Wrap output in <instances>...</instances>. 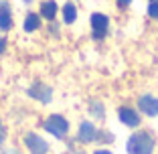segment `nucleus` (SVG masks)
<instances>
[{"label":"nucleus","instance_id":"f257e3e1","mask_svg":"<svg viewBox=\"0 0 158 154\" xmlns=\"http://www.w3.org/2000/svg\"><path fill=\"white\" fill-rule=\"evenodd\" d=\"M156 148V140L154 136L146 130H138L128 138L126 142V150L128 154H152Z\"/></svg>","mask_w":158,"mask_h":154},{"label":"nucleus","instance_id":"f03ea898","mask_svg":"<svg viewBox=\"0 0 158 154\" xmlns=\"http://www.w3.org/2000/svg\"><path fill=\"white\" fill-rule=\"evenodd\" d=\"M43 128H45L47 134H53L59 140H65V136L69 134V120L61 114H51L43 122Z\"/></svg>","mask_w":158,"mask_h":154},{"label":"nucleus","instance_id":"7ed1b4c3","mask_svg":"<svg viewBox=\"0 0 158 154\" xmlns=\"http://www.w3.org/2000/svg\"><path fill=\"white\" fill-rule=\"evenodd\" d=\"M89 24H91V37H93V41H103V39L110 35V19H107V14L93 12L91 19H89Z\"/></svg>","mask_w":158,"mask_h":154},{"label":"nucleus","instance_id":"20e7f679","mask_svg":"<svg viewBox=\"0 0 158 154\" xmlns=\"http://www.w3.org/2000/svg\"><path fill=\"white\" fill-rule=\"evenodd\" d=\"M24 146L31 154H47L49 152V142L37 134V132H27L24 134Z\"/></svg>","mask_w":158,"mask_h":154},{"label":"nucleus","instance_id":"39448f33","mask_svg":"<svg viewBox=\"0 0 158 154\" xmlns=\"http://www.w3.org/2000/svg\"><path fill=\"white\" fill-rule=\"evenodd\" d=\"M118 118H120V122L128 128H138L140 124H142L140 110H136V107H132V106H120L118 107Z\"/></svg>","mask_w":158,"mask_h":154},{"label":"nucleus","instance_id":"423d86ee","mask_svg":"<svg viewBox=\"0 0 158 154\" xmlns=\"http://www.w3.org/2000/svg\"><path fill=\"white\" fill-rule=\"evenodd\" d=\"M98 134L99 130L95 128V124L93 122H81L77 128V142H81V144H89V142H95L98 140Z\"/></svg>","mask_w":158,"mask_h":154},{"label":"nucleus","instance_id":"0eeeda50","mask_svg":"<svg viewBox=\"0 0 158 154\" xmlns=\"http://www.w3.org/2000/svg\"><path fill=\"white\" fill-rule=\"evenodd\" d=\"M138 110L148 118H156L158 116V98H154L150 94L140 95L138 98Z\"/></svg>","mask_w":158,"mask_h":154},{"label":"nucleus","instance_id":"6e6552de","mask_svg":"<svg viewBox=\"0 0 158 154\" xmlns=\"http://www.w3.org/2000/svg\"><path fill=\"white\" fill-rule=\"evenodd\" d=\"M27 94L31 95L33 99H37V102H41V103H49L53 99V89L49 87V85H45V83H33L31 87L27 89Z\"/></svg>","mask_w":158,"mask_h":154},{"label":"nucleus","instance_id":"1a4fd4ad","mask_svg":"<svg viewBox=\"0 0 158 154\" xmlns=\"http://www.w3.org/2000/svg\"><path fill=\"white\" fill-rule=\"evenodd\" d=\"M14 24V19H12V10H10V4L6 0L0 2V31L2 33H8Z\"/></svg>","mask_w":158,"mask_h":154},{"label":"nucleus","instance_id":"9d476101","mask_svg":"<svg viewBox=\"0 0 158 154\" xmlns=\"http://www.w3.org/2000/svg\"><path fill=\"white\" fill-rule=\"evenodd\" d=\"M39 14H41V19L53 23V20L57 19V14H59V4H57L55 0H45V2H41V6H39Z\"/></svg>","mask_w":158,"mask_h":154},{"label":"nucleus","instance_id":"9b49d317","mask_svg":"<svg viewBox=\"0 0 158 154\" xmlns=\"http://www.w3.org/2000/svg\"><path fill=\"white\" fill-rule=\"evenodd\" d=\"M43 24V19L39 12H28L27 16H24V23H23V28L24 33H37L39 28H41Z\"/></svg>","mask_w":158,"mask_h":154},{"label":"nucleus","instance_id":"f8f14e48","mask_svg":"<svg viewBox=\"0 0 158 154\" xmlns=\"http://www.w3.org/2000/svg\"><path fill=\"white\" fill-rule=\"evenodd\" d=\"M61 14H63V23L65 24H73L75 20H77V6H75L73 2H67V4H63V8H61Z\"/></svg>","mask_w":158,"mask_h":154},{"label":"nucleus","instance_id":"ddd939ff","mask_svg":"<svg viewBox=\"0 0 158 154\" xmlns=\"http://www.w3.org/2000/svg\"><path fill=\"white\" fill-rule=\"evenodd\" d=\"M89 114H91V118H95V120L102 122L103 118H106V106H103L102 102H89Z\"/></svg>","mask_w":158,"mask_h":154},{"label":"nucleus","instance_id":"4468645a","mask_svg":"<svg viewBox=\"0 0 158 154\" xmlns=\"http://www.w3.org/2000/svg\"><path fill=\"white\" fill-rule=\"evenodd\" d=\"M95 142H99V144H110V142H114V134H112V132H107V130H99L98 140H95Z\"/></svg>","mask_w":158,"mask_h":154},{"label":"nucleus","instance_id":"2eb2a0df","mask_svg":"<svg viewBox=\"0 0 158 154\" xmlns=\"http://www.w3.org/2000/svg\"><path fill=\"white\" fill-rule=\"evenodd\" d=\"M146 12H148L150 19L158 20V2H150V4H148V10H146Z\"/></svg>","mask_w":158,"mask_h":154},{"label":"nucleus","instance_id":"dca6fc26","mask_svg":"<svg viewBox=\"0 0 158 154\" xmlns=\"http://www.w3.org/2000/svg\"><path fill=\"white\" fill-rule=\"evenodd\" d=\"M116 4H118V8L124 10V8H128V6L132 4V0H116Z\"/></svg>","mask_w":158,"mask_h":154},{"label":"nucleus","instance_id":"f3484780","mask_svg":"<svg viewBox=\"0 0 158 154\" xmlns=\"http://www.w3.org/2000/svg\"><path fill=\"white\" fill-rule=\"evenodd\" d=\"M4 138H6V130H4V126H2V120H0V146L4 144Z\"/></svg>","mask_w":158,"mask_h":154},{"label":"nucleus","instance_id":"a211bd4d","mask_svg":"<svg viewBox=\"0 0 158 154\" xmlns=\"http://www.w3.org/2000/svg\"><path fill=\"white\" fill-rule=\"evenodd\" d=\"M6 53V39L0 37V55H4Z\"/></svg>","mask_w":158,"mask_h":154},{"label":"nucleus","instance_id":"6ab92c4d","mask_svg":"<svg viewBox=\"0 0 158 154\" xmlns=\"http://www.w3.org/2000/svg\"><path fill=\"white\" fill-rule=\"evenodd\" d=\"M93 154H114V152H112V150H107V148H98Z\"/></svg>","mask_w":158,"mask_h":154},{"label":"nucleus","instance_id":"aec40b11","mask_svg":"<svg viewBox=\"0 0 158 154\" xmlns=\"http://www.w3.org/2000/svg\"><path fill=\"white\" fill-rule=\"evenodd\" d=\"M23 2H24V4H31V2H33V0H23Z\"/></svg>","mask_w":158,"mask_h":154},{"label":"nucleus","instance_id":"412c9836","mask_svg":"<svg viewBox=\"0 0 158 154\" xmlns=\"http://www.w3.org/2000/svg\"><path fill=\"white\" fill-rule=\"evenodd\" d=\"M75 154H85V152H75Z\"/></svg>","mask_w":158,"mask_h":154},{"label":"nucleus","instance_id":"4be33fe9","mask_svg":"<svg viewBox=\"0 0 158 154\" xmlns=\"http://www.w3.org/2000/svg\"><path fill=\"white\" fill-rule=\"evenodd\" d=\"M150 2H158V0H150Z\"/></svg>","mask_w":158,"mask_h":154}]
</instances>
